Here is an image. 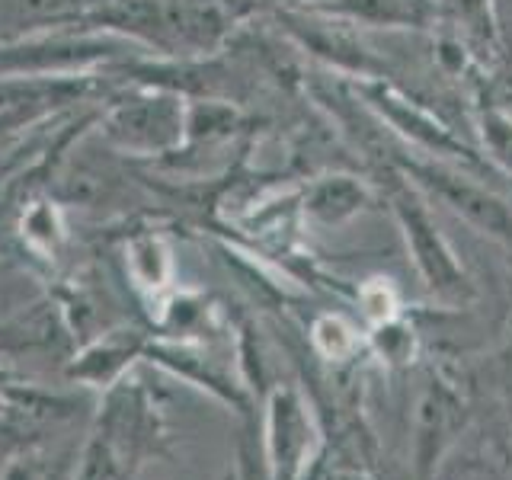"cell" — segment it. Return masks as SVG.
Listing matches in <instances>:
<instances>
[{
	"mask_svg": "<svg viewBox=\"0 0 512 480\" xmlns=\"http://www.w3.org/2000/svg\"><path fill=\"white\" fill-rule=\"evenodd\" d=\"M320 432L308 400L292 384H279L266 397L263 468L266 480H308L317 461Z\"/></svg>",
	"mask_w": 512,
	"mask_h": 480,
	"instance_id": "6da1fadb",
	"label": "cell"
},
{
	"mask_svg": "<svg viewBox=\"0 0 512 480\" xmlns=\"http://www.w3.org/2000/svg\"><path fill=\"white\" fill-rule=\"evenodd\" d=\"M394 208H397L400 228H404L410 256H413L416 269H420L423 282L442 298H461L468 292V276H464L461 263L455 260V253L445 244L439 228L432 224L423 202L416 199L410 189H397Z\"/></svg>",
	"mask_w": 512,
	"mask_h": 480,
	"instance_id": "7a4b0ae2",
	"label": "cell"
},
{
	"mask_svg": "<svg viewBox=\"0 0 512 480\" xmlns=\"http://www.w3.org/2000/svg\"><path fill=\"white\" fill-rule=\"evenodd\" d=\"M420 183L452 208V212H458L464 221H471L474 228L503 240V244H512V212L484 186L464 180L458 173H448L442 167H423Z\"/></svg>",
	"mask_w": 512,
	"mask_h": 480,
	"instance_id": "3957f363",
	"label": "cell"
},
{
	"mask_svg": "<svg viewBox=\"0 0 512 480\" xmlns=\"http://www.w3.org/2000/svg\"><path fill=\"white\" fill-rule=\"evenodd\" d=\"M458 426V400L445 384L432 381L416 400L413 413V461L420 477L436 471L442 452L452 442V432Z\"/></svg>",
	"mask_w": 512,
	"mask_h": 480,
	"instance_id": "277c9868",
	"label": "cell"
},
{
	"mask_svg": "<svg viewBox=\"0 0 512 480\" xmlns=\"http://www.w3.org/2000/svg\"><path fill=\"white\" fill-rule=\"evenodd\" d=\"M180 109L173 100H138L112 112L109 128L122 144L135 148H164L180 135Z\"/></svg>",
	"mask_w": 512,
	"mask_h": 480,
	"instance_id": "5b68a950",
	"label": "cell"
},
{
	"mask_svg": "<svg viewBox=\"0 0 512 480\" xmlns=\"http://www.w3.org/2000/svg\"><path fill=\"white\" fill-rule=\"evenodd\" d=\"M80 93L74 84H61V80H23V84H0V128H10L16 122H26L39 116L42 109L64 103L68 96Z\"/></svg>",
	"mask_w": 512,
	"mask_h": 480,
	"instance_id": "8992f818",
	"label": "cell"
},
{
	"mask_svg": "<svg viewBox=\"0 0 512 480\" xmlns=\"http://www.w3.org/2000/svg\"><path fill=\"white\" fill-rule=\"evenodd\" d=\"M368 100H372V106L381 112V116H388L394 125L404 128L407 135H413L420 144H426V148L432 151H458V141L445 132V128H439L432 119H426L420 109H413L407 100H400L397 93L384 90V87H372L365 90Z\"/></svg>",
	"mask_w": 512,
	"mask_h": 480,
	"instance_id": "52a82bcc",
	"label": "cell"
},
{
	"mask_svg": "<svg viewBox=\"0 0 512 480\" xmlns=\"http://www.w3.org/2000/svg\"><path fill=\"white\" fill-rule=\"evenodd\" d=\"M135 352H138L135 336H125V340H116V343H103L90 349L80 362H74L71 375L80 381L100 384V388H112V381L125 372V365L132 362Z\"/></svg>",
	"mask_w": 512,
	"mask_h": 480,
	"instance_id": "ba28073f",
	"label": "cell"
},
{
	"mask_svg": "<svg viewBox=\"0 0 512 480\" xmlns=\"http://www.w3.org/2000/svg\"><path fill=\"white\" fill-rule=\"evenodd\" d=\"M365 202V189L359 183L346 180V176H333V180H324L311 189L308 196V212L320 221H343L352 212H359Z\"/></svg>",
	"mask_w": 512,
	"mask_h": 480,
	"instance_id": "9c48e42d",
	"label": "cell"
},
{
	"mask_svg": "<svg viewBox=\"0 0 512 480\" xmlns=\"http://www.w3.org/2000/svg\"><path fill=\"white\" fill-rule=\"evenodd\" d=\"M442 7L452 13V20L464 29L471 45H477L487 55H496V48H500V29H496L490 0H442Z\"/></svg>",
	"mask_w": 512,
	"mask_h": 480,
	"instance_id": "30bf717a",
	"label": "cell"
},
{
	"mask_svg": "<svg viewBox=\"0 0 512 480\" xmlns=\"http://www.w3.org/2000/svg\"><path fill=\"white\" fill-rule=\"evenodd\" d=\"M314 346L324 359L330 362H346L356 356L359 349V333L352 330L343 317H320L314 324Z\"/></svg>",
	"mask_w": 512,
	"mask_h": 480,
	"instance_id": "8fae6325",
	"label": "cell"
},
{
	"mask_svg": "<svg viewBox=\"0 0 512 480\" xmlns=\"http://www.w3.org/2000/svg\"><path fill=\"white\" fill-rule=\"evenodd\" d=\"M480 138H484V148L496 164L512 173V116L500 109H487L480 116Z\"/></svg>",
	"mask_w": 512,
	"mask_h": 480,
	"instance_id": "7c38bea8",
	"label": "cell"
},
{
	"mask_svg": "<svg viewBox=\"0 0 512 480\" xmlns=\"http://www.w3.org/2000/svg\"><path fill=\"white\" fill-rule=\"evenodd\" d=\"M4 4L23 16V20H45V16H64V13H74L87 4H100V0H4Z\"/></svg>",
	"mask_w": 512,
	"mask_h": 480,
	"instance_id": "4fadbf2b",
	"label": "cell"
},
{
	"mask_svg": "<svg viewBox=\"0 0 512 480\" xmlns=\"http://www.w3.org/2000/svg\"><path fill=\"white\" fill-rule=\"evenodd\" d=\"M4 480H42V477H39L36 464H32L29 458H20V461H13L10 468H7Z\"/></svg>",
	"mask_w": 512,
	"mask_h": 480,
	"instance_id": "5bb4252c",
	"label": "cell"
},
{
	"mask_svg": "<svg viewBox=\"0 0 512 480\" xmlns=\"http://www.w3.org/2000/svg\"><path fill=\"white\" fill-rule=\"evenodd\" d=\"M224 480H234V477H224Z\"/></svg>",
	"mask_w": 512,
	"mask_h": 480,
	"instance_id": "9a60e30c",
	"label": "cell"
}]
</instances>
